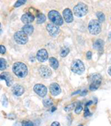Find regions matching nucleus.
Listing matches in <instances>:
<instances>
[{
  "label": "nucleus",
  "instance_id": "nucleus-36",
  "mask_svg": "<svg viewBox=\"0 0 111 126\" xmlns=\"http://www.w3.org/2000/svg\"><path fill=\"white\" fill-rule=\"evenodd\" d=\"M108 73H109V75L111 76V66L108 69Z\"/></svg>",
  "mask_w": 111,
  "mask_h": 126
},
{
  "label": "nucleus",
  "instance_id": "nucleus-30",
  "mask_svg": "<svg viewBox=\"0 0 111 126\" xmlns=\"http://www.w3.org/2000/svg\"><path fill=\"white\" fill-rule=\"evenodd\" d=\"M25 2H26V1H18V2H16L15 3V5H14V7H15V8L19 7V6H21V5H24Z\"/></svg>",
  "mask_w": 111,
  "mask_h": 126
},
{
  "label": "nucleus",
  "instance_id": "nucleus-19",
  "mask_svg": "<svg viewBox=\"0 0 111 126\" xmlns=\"http://www.w3.org/2000/svg\"><path fill=\"white\" fill-rule=\"evenodd\" d=\"M49 63H50L51 67H52L53 69H58V67H59V61H57L56 58H53V57L50 58L49 59Z\"/></svg>",
  "mask_w": 111,
  "mask_h": 126
},
{
  "label": "nucleus",
  "instance_id": "nucleus-10",
  "mask_svg": "<svg viewBox=\"0 0 111 126\" xmlns=\"http://www.w3.org/2000/svg\"><path fill=\"white\" fill-rule=\"evenodd\" d=\"M39 72L41 76L44 79L50 78L52 75V70L46 66H41L39 69Z\"/></svg>",
  "mask_w": 111,
  "mask_h": 126
},
{
  "label": "nucleus",
  "instance_id": "nucleus-23",
  "mask_svg": "<svg viewBox=\"0 0 111 126\" xmlns=\"http://www.w3.org/2000/svg\"><path fill=\"white\" fill-rule=\"evenodd\" d=\"M96 16L98 17V21H99L101 23L103 22L105 20V16H104V14L102 12H100V11L99 12H97Z\"/></svg>",
  "mask_w": 111,
  "mask_h": 126
},
{
  "label": "nucleus",
  "instance_id": "nucleus-16",
  "mask_svg": "<svg viewBox=\"0 0 111 126\" xmlns=\"http://www.w3.org/2000/svg\"><path fill=\"white\" fill-rule=\"evenodd\" d=\"M21 19L24 23H26L27 25V24H30L31 22H33L35 19V17L31 13H26L22 16Z\"/></svg>",
  "mask_w": 111,
  "mask_h": 126
},
{
  "label": "nucleus",
  "instance_id": "nucleus-21",
  "mask_svg": "<svg viewBox=\"0 0 111 126\" xmlns=\"http://www.w3.org/2000/svg\"><path fill=\"white\" fill-rule=\"evenodd\" d=\"M45 20H46V16L43 14H39L37 16V22L39 24H41V23L44 22Z\"/></svg>",
  "mask_w": 111,
  "mask_h": 126
},
{
  "label": "nucleus",
  "instance_id": "nucleus-9",
  "mask_svg": "<svg viewBox=\"0 0 111 126\" xmlns=\"http://www.w3.org/2000/svg\"><path fill=\"white\" fill-rule=\"evenodd\" d=\"M33 90L36 94H38L41 97L45 96L47 93V88L44 85L40 84H36L33 87Z\"/></svg>",
  "mask_w": 111,
  "mask_h": 126
},
{
  "label": "nucleus",
  "instance_id": "nucleus-31",
  "mask_svg": "<svg viewBox=\"0 0 111 126\" xmlns=\"http://www.w3.org/2000/svg\"><path fill=\"white\" fill-rule=\"evenodd\" d=\"M5 52H6V48L3 45H1L0 46V53L5 54Z\"/></svg>",
  "mask_w": 111,
  "mask_h": 126
},
{
  "label": "nucleus",
  "instance_id": "nucleus-34",
  "mask_svg": "<svg viewBox=\"0 0 111 126\" xmlns=\"http://www.w3.org/2000/svg\"><path fill=\"white\" fill-rule=\"evenodd\" d=\"M88 93V91L86 90H84V92H82L81 93V96H84V95H86V94Z\"/></svg>",
  "mask_w": 111,
  "mask_h": 126
},
{
  "label": "nucleus",
  "instance_id": "nucleus-12",
  "mask_svg": "<svg viewBox=\"0 0 111 126\" xmlns=\"http://www.w3.org/2000/svg\"><path fill=\"white\" fill-rule=\"evenodd\" d=\"M0 80H4L6 81V84L8 87H11L13 81V78L9 72H2L0 75Z\"/></svg>",
  "mask_w": 111,
  "mask_h": 126
},
{
  "label": "nucleus",
  "instance_id": "nucleus-3",
  "mask_svg": "<svg viewBox=\"0 0 111 126\" xmlns=\"http://www.w3.org/2000/svg\"><path fill=\"white\" fill-rule=\"evenodd\" d=\"M88 31L92 35H98L101 31V24L97 19H92L88 24Z\"/></svg>",
  "mask_w": 111,
  "mask_h": 126
},
{
  "label": "nucleus",
  "instance_id": "nucleus-1",
  "mask_svg": "<svg viewBox=\"0 0 111 126\" xmlns=\"http://www.w3.org/2000/svg\"><path fill=\"white\" fill-rule=\"evenodd\" d=\"M13 72L19 78H24L27 75V67L22 62H16L13 66Z\"/></svg>",
  "mask_w": 111,
  "mask_h": 126
},
{
  "label": "nucleus",
  "instance_id": "nucleus-28",
  "mask_svg": "<svg viewBox=\"0 0 111 126\" xmlns=\"http://www.w3.org/2000/svg\"><path fill=\"white\" fill-rule=\"evenodd\" d=\"M34 124L31 121H23L22 122V126H33Z\"/></svg>",
  "mask_w": 111,
  "mask_h": 126
},
{
  "label": "nucleus",
  "instance_id": "nucleus-27",
  "mask_svg": "<svg viewBox=\"0 0 111 126\" xmlns=\"http://www.w3.org/2000/svg\"><path fill=\"white\" fill-rule=\"evenodd\" d=\"M82 110H83V106L81 104H78V105H77V106L75 109V112L76 114H79L82 111Z\"/></svg>",
  "mask_w": 111,
  "mask_h": 126
},
{
  "label": "nucleus",
  "instance_id": "nucleus-14",
  "mask_svg": "<svg viewBox=\"0 0 111 126\" xmlns=\"http://www.w3.org/2000/svg\"><path fill=\"white\" fill-rule=\"evenodd\" d=\"M63 16L66 22L70 23L73 21V13L70 9L66 8L63 11Z\"/></svg>",
  "mask_w": 111,
  "mask_h": 126
},
{
  "label": "nucleus",
  "instance_id": "nucleus-39",
  "mask_svg": "<svg viewBox=\"0 0 111 126\" xmlns=\"http://www.w3.org/2000/svg\"><path fill=\"white\" fill-rule=\"evenodd\" d=\"M78 126H84V125H83V124H81V125H78Z\"/></svg>",
  "mask_w": 111,
  "mask_h": 126
},
{
  "label": "nucleus",
  "instance_id": "nucleus-15",
  "mask_svg": "<svg viewBox=\"0 0 111 126\" xmlns=\"http://www.w3.org/2000/svg\"><path fill=\"white\" fill-rule=\"evenodd\" d=\"M11 90H12V93L16 96H21L24 93V87L22 85H19V84H15L14 86H13Z\"/></svg>",
  "mask_w": 111,
  "mask_h": 126
},
{
  "label": "nucleus",
  "instance_id": "nucleus-38",
  "mask_svg": "<svg viewBox=\"0 0 111 126\" xmlns=\"http://www.w3.org/2000/svg\"><path fill=\"white\" fill-rule=\"evenodd\" d=\"M80 92H81V91H80V90H78V91H77V92H75V93H73V94H72V95H76V93H80Z\"/></svg>",
  "mask_w": 111,
  "mask_h": 126
},
{
  "label": "nucleus",
  "instance_id": "nucleus-33",
  "mask_svg": "<svg viewBox=\"0 0 111 126\" xmlns=\"http://www.w3.org/2000/svg\"><path fill=\"white\" fill-rule=\"evenodd\" d=\"M51 126H60V123L58 122H53L51 124Z\"/></svg>",
  "mask_w": 111,
  "mask_h": 126
},
{
  "label": "nucleus",
  "instance_id": "nucleus-8",
  "mask_svg": "<svg viewBox=\"0 0 111 126\" xmlns=\"http://www.w3.org/2000/svg\"><path fill=\"white\" fill-rule=\"evenodd\" d=\"M46 28H47V31L48 32V33L52 37L57 36L60 33V29H59V27L57 26H56V25H54L53 23L47 24V26Z\"/></svg>",
  "mask_w": 111,
  "mask_h": 126
},
{
  "label": "nucleus",
  "instance_id": "nucleus-2",
  "mask_svg": "<svg viewBox=\"0 0 111 126\" xmlns=\"http://www.w3.org/2000/svg\"><path fill=\"white\" fill-rule=\"evenodd\" d=\"M48 18L52 22L53 24L56 26H59L63 24V19L61 16V14L57 11H50L48 13Z\"/></svg>",
  "mask_w": 111,
  "mask_h": 126
},
{
  "label": "nucleus",
  "instance_id": "nucleus-25",
  "mask_svg": "<svg viewBox=\"0 0 111 126\" xmlns=\"http://www.w3.org/2000/svg\"><path fill=\"white\" fill-rule=\"evenodd\" d=\"M69 52H70V49L68 48H65L62 50V52L60 53V55H61V57L65 58V57H66L69 54Z\"/></svg>",
  "mask_w": 111,
  "mask_h": 126
},
{
  "label": "nucleus",
  "instance_id": "nucleus-6",
  "mask_svg": "<svg viewBox=\"0 0 111 126\" xmlns=\"http://www.w3.org/2000/svg\"><path fill=\"white\" fill-rule=\"evenodd\" d=\"M71 71L77 75H81L85 72V65L81 60H75L71 64Z\"/></svg>",
  "mask_w": 111,
  "mask_h": 126
},
{
  "label": "nucleus",
  "instance_id": "nucleus-37",
  "mask_svg": "<svg viewBox=\"0 0 111 126\" xmlns=\"http://www.w3.org/2000/svg\"><path fill=\"white\" fill-rule=\"evenodd\" d=\"M56 110V107H53V108H52V109H51V111H52V112H53V111H55Z\"/></svg>",
  "mask_w": 111,
  "mask_h": 126
},
{
  "label": "nucleus",
  "instance_id": "nucleus-35",
  "mask_svg": "<svg viewBox=\"0 0 111 126\" xmlns=\"http://www.w3.org/2000/svg\"><path fill=\"white\" fill-rule=\"evenodd\" d=\"M13 126H22V124L21 123H19V122H16V123H15L14 124V125Z\"/></svg>",
  "mask_w": 111,
  "mask_h": 126
},
{
  "label": "nucleus",
  "instance_id": "nucleus-7",
  "mask_svg": "<svg viewBox=\"0 0 111 126\" xmlns=\"http://www.w3.org/2000/svg\"><path fill=\"white\" fill-rule=\"evenodd\" d=\"M14 39L18 44H21V45H24L28 41V37L22 31L16 32L14 34Z\"/></svg>",
  "mask_w": 111,
  "mask_h": 126
},
{
  "label": "nucleus",
  "instance_id": "nucleus-20",
  "mask_svg": "<svg viewBox=\"0 0 111 126\" xmlns=\"http://www.w3.org/2000/svg\"><path fill=\"white\" fill-rule=\"evenodd\" d=\"M6 67H7L6 61L2 58H0V70H5Z\"/></svg>",
  "mask_w": 111,
  "mask_h": 126
},
{
  "label": "nucleus",
  "instance_id": "nucleus-22",
  "mask_svg": "<svg viewBox=\"0 0 111 126\" xmlns=\"http://www.w3.org/2000/svg\"><path fill=\"white\" fill-rule=\"evenodd\" d=\"M43 105L45 107H50L53 105V102L51 98H45L43 100Z\"/></svg>",
  "mask_w": 111,
  "mask_h": 126
},
{
  "label": "nucleus",
  "instance_id": "nucleus-32",
  "mask_svg": "<svg viewBox=\"0 0 111 126\" xmlns=\"http://www.w3.org/2000/svg\"><path fill=\"white\" fill-rule=\"evenodd\" d=\"M86 57H87L88 59L90 60V59L92 58V52H91L90 51L88 52H87V55H86Z\"/></svg>",
  "mask_w": 111,
  "mask_h": 126
},
{
  "label": "nucleus",
  "instance_id": "nucleus-24",
  "mask_svg": "<svg viewBox=\"0 0 111 126\" xmlns=\"http://www.w3.org/2000/svg\"><path fill=\"white\" fill-rule=\"evenodd\" d=\"M76 105H77V103H76V102L72 103L71 105H69L66 106V107L64 108V110H65V111H67V112H70V111H71L73 109H74V108L76 107Z\"/></svg>",
  "mask_w": 111,
  "mask_h": 126
},
{
  "label": "nucleus",
  "instance_id": "nucleus-17",
  "mask_svg": "<svg viewBox=\"0 0 111 126\" xmlns=\"http://www.w3.org/2000/svg\"><path fill=\"white\" fill-rule=\"evenodd\" d=\"M104 43L103 40L98 39L93 43V48L97 50V51H99V52H102L103 48H104Z\"/></svg>",
  "mask_w": 111,
  "mask_h": 126
},
{
  "label": "nucleus",
  "instance_id": "nucleus-4",
  "mask_svg": "<svg viewBox=\"0 0 111 126\" xmlns=\"http://www.w3.org/2000/svg\"><path fill=\"white\" fill-rule=\"evenodd\" d=\"M90 85L89 89L91 91L96 90L100 87V85L101 84V75H99L98 73L91 75L90 77Z\"/></svg>",
  "mask_w": 111,
  "mask_h": 126
},
{
  "label": "nucleus",
  "instance_id": "nucleus-29",
  "mask_svg": "<svg viewBox=\"0 0 111 126\" xmlns=\"http://www.w3.org/2000/svg\"><path fill=\"white\" fill-rule=\"evenodd\" d=\"M91 113H90V110L88 109V106H85V113H84V116L85 117H88L89 116H90Z\"/></svg>",
  "mask_w": 111,
  "mask_h": 126
},
{
  "label": "nucleus",
  "instance_id": "nucleus-40",
  "mask_svg": "<svg viewBox=\"0 0 111 126\" xmlns=\"http://www.w3.org/2000/svg\"><path fill=\"white\" fill-rule=\"evenodd\" d=\"M0 26H1V24H0Z\"/></svg>",
  "mask_w": 111,
  "mask_h": 126
},
{
  "label": "nucleus",
  "instance_id": "nucleus-18",
  "mask_svg": "<svg viewBox=\"0 0 111 126\" xmlns=\"http://www.w3.org/2000/svg\"><path fill=\"white\" fill-rule=\"evenodd\" d=\"M22 32L25 33L27 35H31L33 32V27L30 24L25 25L22 27Z\"/></svg>",
  "mask_w": 111,
  "mask_h": 126
},
{
  "label": "nucleus",
  "instance_id": "nucleus-26",
  "mask_svg": "<svg viewBox=\"0 0 111 126\" xmlns=\"http://www.w3.org/2000/svg\"><path fill=\"white\" fill-rule=\"evenodd\" d=\"M2 104L4 107H8V98L7 97L3 95L2 97Z\"/></svg>",
  "mask_w": 111,
  "mask_h": 126
},
{
  "label": "nucleus",
  "instance_id": "nucleus-11",
  "mask_svg": "<svg viewBox=\"0 0 111 126\" xmlns=\"http://www.w3.org/2000/svg\"><path fill=\"white\" fill-rule=\"evenodd\" d=\"M48 58V53L45 49L42 48L38 51L36 53V59L39 62H44L47 60Z\"/></svg>",
  "mask_w": 111,
  "mask_h": 126
},
{
  "label": "nucleus",
  "instance_id": "nucleus-13",
  "mask_svg": "<svg viewBox=\"0 0 111 126\" xmlns=\"http://www.w3.org/2000/svg\"><path fill=\"white\" fill-rule=\"evenodd\" d=\"M50 93L52 94V95L56 96V95H59L61 93L62 90H61L60 86L58 84L53 83L50 86Z\"/></svg>",
  "mask_w": 111,
  "mask_h": 126
},
{
  "label": "nucleus",
  "instance_id": "nucleus-5",
  "mask_svg": "<svg viewBox=\"0 0 111 126\" xmlns=\"http://www.w3.org/2000/svg\"><path fill=\"white\" fill-rule=\"evenodd\" d=\"M88 12V7L85 3H78L73 8V13L78 17L85 16Z\"/></svg>",
  "mask_w": 111,
  "mask_h": 126
}]
</instances>
